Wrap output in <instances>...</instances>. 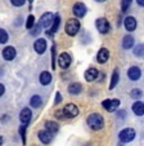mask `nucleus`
I'll return each instance as SVG.
<instances>
[{
  "label": "nucleus",
  "mask_w": 144,
  "mask_h": 146,
  "mask_svg": "<svg viewBox=\"0 0 144 146\" xmlns=\"http://www.w3.org/2000/svg\"><path fill=\"white\" fill-rule=\"evenodd\" d=\"M87 125L94 131H99L104 125V119L101 114H90L87 116Z\"/></svg>",
  "instance_id": "f257e3e1"
},
{
  "label": "nucleus",
  "mask_w": 144,
  "mask_h": 146,
  "mask_svg": "<svg viewBox=\"0 0 144 146\" xmlns=\"http://www.w3.org/2000/svg\"><path fill=\"white\" fill-rule=\"evenodd\" d=\"M80 30V21L76 18H70L66 23V33L70 36H75Z\"/></svg>",
  "instance_id": "f03ea898"
},
{
  "label": "nucleus",
  "mask_w": 144,
  "mask_h": 146,
  "mask_svg": "<svg viewBox=\"0 0 144 146\" xmlns=\"http://www.w3.org/2000/svg\"><path fill=\"white\" fill-rule=\"evenodd\" d=\"M118 138L121 142H130L135 138V131L133 128H125L120 132L118 135Z\"/></svg>",
  "instance_id": "7ed1b4c3"
},
{
  "label": "nucleus",
  "mask_w": 144,
  "mask_h": 146,
  "mask_svg": "<svg viewBox=\"0 0 144 146\" xmlns=\"http://www.w3.org/2000/svg\"><path fill=\"white\" fill-rule=\"evenodd\" d=\"M62 111H63L64 118H75V116H77V114H79V109H77V106L74 105V104L66 105Z\"/></svg>",
  "instance_id": "20e7f679"
},
{
  "label": "nucleus",
  "mask_w": 144,
  "mask_h": 146,
  "mask_svg": "<svg viewBox=\"0 0 144 146\" xmlns=\"http://www.w3.org/2000/svg\"><path fill=\"white\" fill-rule=\"evenodd\" d=\"M54 16L55 14L53 13H44L43 16H41L40 18V26L44 29H50V26H52L53 21H54Z\"/></svg>",
  "instance_id": "39448f33"
},
{
  "label": "nucleus",
  "mask_w": 144,
  "mask_h": 146,
  "mask_svg": "<svg viewBox=\"0 0 144 146\" xmlns=\"http://www.w3.org/2000/svg\"><path fill=\"white\" fill-rule=\"evenodd\" d=\"M102 105H103V108L106 109L107 111L113 113V111H116L117 108L120 106V101L117 98H114V100H104V101L102 102Z\"/></svg>",
  "instance_id": "423d86ee"
},
{
  "label": "nucleus",
  "mask_w": 144,
  "mask_h": 146,
  "mask_svg": "<svg viewBox=\"0 0 144 146\" xmlns=\"http://www.w3.org/2000/svg\"><path fill=\"white\" fill-rule=\"evenodd\" d=\"M95 25H97V29L101 34H107L109 31V23L106 18H98Z\"/></svg>",
  "instance_id": "0eeeda50"
},
{
  "label": "nucleus",
  "mask_w": 144,
  "mask_h": 146,
  "mask_svg": "<svg viewBox=\"0 0 144 146\" xmlns=\"http://www.w3.org/2000/svg\"><path fill=\"white\" fill-rule=\"evenodd\" d=\"M58 65H59L62 69H67L71 65V56L68 53H60L59 57H58Z\"/></svg>",
  "instance_id": "6e6552de"
},
{
  "label": "nucleus",
  "mask_w": 144,
  "mask_h": 146,
  "mask_svg": "<svg viewBox=\"0 0 144 146\" xmlns=\"http://www.w3.org/2000/svg\"><path fill=\"white\" fill-rule=\"evenodd\" d=\"M59 23H60V17H59V14H55V16H54V21H53L50 29H48V30H46V35L52 36L54 33H57L58 29H59Z\"/></svg>",
  "instance_id": "1a4fd4ad"
},
{
  "label": "nucleus",
  "mask_w": 144,
  "mask_h": 146,
  "mask_svg": "<svg viewBox=\"0 0 144 146\" xmlns=\"http://www.w3.org/2000/svg\"><path fill=\"white\" fill-rule=\"evenodd\" d=\"M31 116H32L31 110L28 108H25L23 110L21 111V114H19V120L25 124V125H27V124L30 123V120H31Z\"/></svg>",
  "instance_id": "9d476101"
},
{
  "label": "nucleus",
  "mask_w": 144,
  "mask_h": 146,
  "mask_svg": "<svg viewBox=\"0 0 144 146\" xmlns=\"http://www.w3.org/2000/svg\"><path fill=\"white\" fill-rule=\"evenodd\" d=\"M74 14L76 17H80V18H82V17L86 14V7H85L84 3H76L74 5Z\"/></svg>",
  "instance_id": "9b49d317"
},
{
  "label": "nucleus",
  "mask_w": 144,
  "mask_h": 146,
  "mask_svg": "<svg viewBox=\"0 0 144 146\" xmlns=\"http://www.w3.org/2000/svg\"><path fill=\"white\" fill-rule=\"evenodd\" d=\"M34 48H35L36 53L43 54V53L46 50V41H45V39H37V40L35 41V44H34Z\"/></svg>",
  "instance_id": "f8f14e48"
},
{
  "label": "nucleus",
  "mask_w": 144,
  "mask_h": 146,
  "mask_svg": "<svg viewBox=\"0 0 144 146\" xmlns=\"http://www.w3.org/2000/svg\"><path fill=\"white\" fill-rule=\"evenodd\" d=\"M16 54H17V52L13 47H5L3 49V57H4V60H7V61L14 60Z\"/></svg>",
  "instance_id": "ddd939ff"
},
{
  "label": "nucleus",
  "mask_w": 144,
  "mask_h": 146,
  "mask_svg": "<svg viewBox=\"0 0 144 146\" xmlns=\"http://www.w3.org/2000/svg\"><path fill=\"white\" fill-rule=\"evenodd\" d=\"M85 80L86 82H93V80H95L97 78H98L99 72L97 69H94V67H90V69H87L86 71H85Z\"/></svg>",
  "instance_id": "4468645a"
},
{
  "label": "nucleus",
  "mask_w": 144,
  "mask_h": 146,
  "mask_svg": "<svg viewBox=\"0 0 144 146\" xmlns=\"http://www.w3.org/2000/svg\"><path fill=\"white\" fill-rule=\"evenodd\" d=\"M109 58V52L107 48H101L98 52V56H97V60H98L99 64H104V62H107Z\"/></svg>",
  "instance_id": "2eb2a0df"
},
{
  "label": "nucleus",
  "mask_w": 144,
  "mask_h": 146,
  "mask_svg": "<svg viewBox=\"0 0 144 146\" xmlns=\"http://www.w3.org/2000/svg\"><path fill=\"white\" fill-rule=\"evenodd\" d=\"M140 75H141V71L138 66L130 67L128 71V76H129V79H131V80H138L139 78H140Z\"/></svg>",
  "instance_id": "dca6fc26"
},
{
  "label": "nucleus",
  "mask_w": 144,
  "mask_h": 146,
  "mask_svg": "<svg viewBox=\"0 0 144 146\" xmlns=\"http://www.w3.org/2000/svg\"><path fill=\"white\" fill-rule=\"evenodd\" d=\"M124 25H125V29L128 31H134L136 29V19L134 18V17H126L125 22H124Z\"/></svg>",
  "instance_id": "f3484780"
},
{
  "label": "nucleus",
  "mask_w": 144,
  "mask_h": 146,
  "mask_svg": "<svg viewBox=\"0 0 144 146\" xmlns=\"http://www.w3.org/2000/svg\"><path fill=\"white\" fill-rule=\"evenodd\" d=\"M39 138H40L41 142L46 145V143H49L50 141L53 140V135L52 133H49L46 129L45 131H40V132H39Z\"/></svg>",
  "instance_id": "a211bd4d"
},
{
  "label": "nucleus",
  "mask_w": 144,
  "mask_h": 146,
  "mask_svg": "<svg viewBox=\"0 0 144 146\" xmlns=\"http://www.w3.org/2000/svg\"><path fill=\"white\" fill-rule=\"evenodd\" d=\"M133 111L139 116H143L144 114V104L141 101H136L133 105Z\"/></svg>",
  "instance_id": "6ab92c4d"
},
{
  "label": "nucleus",
  "mask_w": 144,
  "mask_h": 146,
  "mask_svg": "<svg viewBox=\"0 0 144 146\" xmlns=\"http://www.w3.org/2000/svg\"><path fill=\"white\" fill-rule=\"evenodd\" d=\"M45 128L46 131L49 133H57L58 129H59V125H58V123H55V121H46L45 123Z\"/></svg>",
  "instance_id": "aec40b11"
},
{
  "label": "nucleus",
  "mask_w": 144,
  "mask_h": 146,
  "mask_svg": "<svg viewBox=\"0 0 144 146\" xmlns=\"http://www.w3.org/2000/svg\"><path fill=\"white\" fill-rule=\"evenodd\" d=\"M52 82V74L48 71H43L40 74V83L43 86H48L49 83Z\"/></svg>",
  "instance_id": "412c9836"
},
{
  "label": "nucleus",
  "mask_w": 144,
  "mask_h": 146,
  "mask_svg": "<svg viewBox=\"0 0 144 146\" xmlns=\"http://www.w3.org/2000/svg\"><path fill=\"white\" fill-rule=\"evenodd\" d=\"M133 45H134V38H133V36H131V35L124 36V39H122V47L125 48V49H130Z\"/></svg>",
  "instance_id": "4be33fe9"
},
{
  "label": "nucleus",
  "mask_w": 144,
  "mask_h": 146,
  "mask_svg": "<svg viewBox=\"0 0 144 146\" xmlns=\"http://www.w3.org/2000/svg\"><path fill=\"white\" fill-rule=\"evenodd\" d=\"M81 89H82V86L80 83H72V84L68 87V92H70L71 94H79L80 92H81Z\"/></svg>",
  "instance_id": "5701e85b"
},
{
  "label": "nucleus",
  "mask_w": 144,
  "mask_h": 146,
  "mask_svg": "<svg viewBox=\"0 0 144 146\" xmlns=\"http://www.w3.org/2000/svg\"><path fill=\"white\" fill-rule=\"evenodd\" d=\"M41 104H43V100H41V97H40V96L35 94V96L31 97V100H30V105L32 106V108H35V109L40 108Z\"/></svg>",
  "instance_id": "b1692460"
},
{
  "label": "nucleus",
  "mask_w": 144,
  "mask_h": 146,
  "mask_svg": "<svg viewBox=\"0 0 144 146\" xmlns=\"http://www.w3.org/2000/svg\"><path fill=\"white\" fill-rule=\"evenodd\" d=\"M118 79H120V76H118V70H114L113 71V74H112V79H111V84H109V89H113L114 87L117 86V83H118Z\"/></svg>",
  "instance_id": "393cba45"
},
{
  "label": "nucleus",
  "mask_w": 144,
  "mask_h": 146,
  "mask_svg": "<svg viewBox=\"0 0 144 146\" xmlns=\"http://www.w3.org/2000/svg\"><path fill=\"white\" fill-rule=\"evenodd\" d=\"M9 36H8V33H7L4 29H0V44H5L8 41Z\"/></svg>",
  "instance_id": "a878e982"
},
{
  "label": "nucleus",
  "mask_w": 144,
  "mask_h": 146,
  "mask_svg": "<svg viewBox=\"0 0 144 146\" xmlns=\"http://www.w3.org/2000/svg\"><path fill=\"white\" fill-rule=\"evenodd\" d=\"M35 26V17L32 16V14H30L27 18V21H26V27L28 29V30H31V29Z\"/></svg>",
  "instance_id": "bb28decb"
},
{
  "label": "nucleus",
  "mask_w": 144,
  "mask_h": 146,
  "mask_svg": "<svg viewBox=\"0 0 144 146\" xmlns=\"http://www.w3.org/2000/svg\"><path fill=\"white\" fill-rule=\"evenodd\" d=\"M131 1L133 0H121V9H122V12L128 11L129 7L131 5Z\"/></svg>",
  "instance_id": "cd10ccee"
},
{
  "label": "nucleus",
  "mask_w": 144,
  "mask_h": 146,
  "mask_svg": "<svg viewBox=\"0 0 144 146\" xmlns=\"http://www.w3.org/2000/svg\"><path fill=\"white\" fill-rule=\"evenodd\" d=\"M19 133H21V137H22V142L26 143V125L22 124L19 127Z\"/></svg>",
  "instance_id": "c85d7f7f"
},
{
  "label": "nucleus",
  "mask_w": 144,
  "mask_h": 146,
  "mask_svg": "<svg viewBox=\"0 0 144 146\" xmlns=\"http://www.w3.org/2000/svg\"><path fill=\"white\" fill-rule=\"evenodd\" d=\"M134 54L138 56V57H140V56H143V44H139L138 47L135 48V50H134Z\"/></svg>",
  "instance_id": "c756f323"
},
{
  "label": "nucleus",
  "mask_w": 144,
  "mask_h": 146,
  "mask_svg": "<svg viewBox=\"0 0 144 146\" xmlns=\"http://www.w3.org/2000/svg\"><path fill=\"white\" fill-rule=\"evenodd\" d=\"M130 96L133 97V98H139V97L141 96V91L140 89H133L130 93Z\"/></svg>",
  "instance_id": "7c9ffc66"
},
{
  "label": "nucleus",
  "mask_w": 144,
  "mask_h": 146,
  "mask_svg": "<svg viewBox=\"0 0 144 146\" xmlns=\"http://www.w3.org/2000/svg\"><path fill=\"white\" fill-rule=\"evenodd\" d=\"M40 30H41V26L40 25H36V26H34L32 29H31V35H37L39 33H40Z\"/></svg>",
  "instance_id": "2f4dec72"
},
{
  "label": "nucleus",
  "mask_w": 144,
  "mask_h": 146,
  "mask_svg": "<svg viewBox=\"0 0 144 146\" xmlns=\"http://www.w3.org/2000/svg\"><path fill=\"white\" fill-rule=\"evenodd\" d=\"M11 3L13 4L14 7H22L26 3V0H11Z\"/></svg>",
  "instance_id": "473e14b6"
},
{
  "label": "nucleus",
  "mask_w": 144,
  "mask_h": 146,
  "mask_svg": "<svg viewBox=\"0 0 144 146\" xmlns=\"http://www.w3.org/2000/svg\"><path fill=\"white\" fill-rule=\"evenodd\" d=\"M60 101H62V96H60V93H59V92H58V93H57V96H55V101H54V104H55V105H57L58 102H60Z\"/></svg>",
  "instance_id": "72a5a7b5"
},
{
  "label": "nucleus",
  "mask_w": 144,
  "mask_h": 146,
  "mask_svg": "<svg viewBox=\"0 0 144 146\" xmlns=\"http://www.w3.org/2000/svg\"><path fill=\"white\" fill-rule=\"evenodd\" d=\"M55 116H57V118H59V119L64 118V115H63V111H62V110H58V111H55Z\"/></svg>",
  "instance_id": "f704fd0d"
},
{
  "label": "nucleus",
  "mask_w": 144,
  "mask_h": 146,
  "mask_svg": "<svg viewBox=\"0 0 144 146\" xmlns=\"http://www.w3.org/2000/svg\"><path fill=\"white\" fill-rule=\"evenodd\" d=\"M4 92H5V88H4V86L1 84V83H0V97L4 94Z\"/></svg>",
  "instance_id": "c9c22d12"
},
{
  "label": "nucleus",
  "mask_w": 144,
  "mask_h": 146,
  "mask_svg": "<svg viewBox=\"0 0 144 146\" xmlns=\"http://www.w3.org/2000/svg\"><path fill=\"white\" fill-rule=\"evenodd\" d=\"M136 1H138V4H139L140 7H143V5H144V0H136Z\"/></svg>",
  "instance_id": "e433bc0d"
},
{
  "label": "nucleus",
  "mask_w": 144,
  "mask_h": 146,
  "mask_svg": "<svg viewBox=\"0 0 144 146\" xmlns=\"http://www.w3.org/2000/svg\"><path fill=\"white\" fill-rule=\"evenodd\" d=\"M0 146H3V137L0 136Z\"/></svg>",
  "instance_id": "4c0bfd02"
},
{
  "label": "nucleus",
  "mask_w": 144,
  "mask_h": 146,
  "mask_svg": "<svg viewBox=\"0 0 144 146\" xmlns=\"http://www.w3.org/2000/svg\"><path fill=\"white\" fill-rule=\"evenodd\" d=\"M95 1H98V3H102V1H106V0H95Z\"/></svg>",
  "instance_id": "58836bf2"
},
{
  "label": "nucleus",
  "mask_w": 144,
  "mask_h": 146,
  "mask_svg": "<svg viewBox=\"0 0 144 146\" xmlns=\"http://www.w3.org/2000/svg\"><path fill=\"white\" fill-rule=\"evenodd\" d=\"M28 1H30V3H31V1H34V0H28Z\"/></svg>",
  "instance_id": "ea45409f"
},
{
  "label": "nucleus",
  "mask_w": 144,
  "mask_h": 146,
  "mask_svg": "<svg viewBox=\"0 0 144 146\" xmlns=\"http://www.w3.org/2000/svg\"><path fill=\"white\" fill-rule=\"evenodd\" d=\"M120 146H122V145H120Z\"/></svg>",
  "instance_id": "a19ab883"
}]
</instances>
